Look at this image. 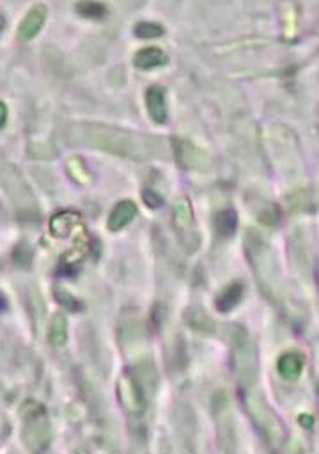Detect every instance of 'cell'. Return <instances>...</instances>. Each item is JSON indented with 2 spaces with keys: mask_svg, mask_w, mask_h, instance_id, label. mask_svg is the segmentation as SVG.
<instances>
[{
  "mask_svg": "<svg viewBox=\"0 0 319 454\" xmlns=\"http://www.w3.org/2000/svg\"><path fill=\"white\" fill-rule=\"evenodd\" d=\"M231 353H233V369L239 383L250 387L257 378V353L247 330L238 325L231 330Z\"/></svg>",
  "mask_w": 319,
  "mask_h": 454,
  "instance_id": "2",
  "label": "cell"
},
{
  "mask_svg": "<svg viewBox=\"0 0 319 454\" xmlns=\"http://www.w3.org/2000/svg\"><path fill=\"white\" fill-rule=\"evenodd\" d=\"M20 417L23 420L21 437L25 442L27 449L32 454H39L47 449L50 442V420L47 411L39 403L29 399L20 408Z\"/></svg>",
  "mask_w": 319,
  "mask_h": 454,
  "instance_id": "1",
  "label": "cell"
},
{
  "mask_svg": "<svg viewBox=\"0 0 319 454\" xmlns=\"http://www.w3.org/2000/svg\"><path fill=\"white\" fill-rule=\"evenodd\" d=\"M133 34L139 39H153L163 34V27L154 22H139L133 29Z\"/></svg>",
  "mask_w": 319,
  "mask_h": 454,
  "instance_id": "19",
  "label": "cell"
},
{
  "mask_svg": "<svg viewBox=\"0 0 319 454\" xmlns=\"http://www.w3.org/2000/svg\"><path fill=\"white\" fill-rule=\"evenodd\" d=\"M141 318L137 311H132L130 316L123 314L119 320V341L123 343H130V341H135L139 335H141Z\"/></svg>",
  "mask_w": 319,
  "mask_h": 454,
  "instance_id": "15",
  "label": "cell"
},
{
  "mask_svg": "<svg viewBox=\"0 0 319 454\" xmlns=\"http://www.w3.org/2000/svg\"><path fill=\"white\" fill-rule=\"evenodd\" d=\"M68 341V318L62 313H56L48 328V343L54 348H62Z\"/></svg>",
  "mask_w": 319,
  "mask_h": 454,
  "instance_id": "13",
  "label": "cell"
},
{
  "mask_svg": "<svg viewBox=\"0 0 319 454\" xmlns=\"http://www.w3.org/2000/svg\"><path fill=\"white\" fill-rule=\"evenodd\" d=\"M174 227L179 235V240L183 243L188 252L199 247V236H197L196 227H193V213H191L190 202L188 199L181 198L174 204Z\"/></svg>",
  "mask_w": 319,
  "mask_h": 454,
  "instance_id": "5",
  "label": "cell"
},
{
  "mask_svg": "<svg viewBox=\"0 0 319 454\" xmlns=\"http://www.w3.org/2000/svg\"><path fill=\"white\" fill-rule=\"evenodd\" d=\"M29 302H30V311H32V320H34L36 326H39L41 325L43 314H45V302H43L41 295H39L38 291L30 293Z\"/></svg>",
  "mask_w": 319,
  "mask_h": 454,
  "instance_id": "20",
  "label": "cell"
},
{
  "mask_svg": "<svg viewBox=\"0 0 319 454\" xmlns=\"http://www.w3.org/2000/svg\"><path fill=\"white\" fill-rule=\"evenodd\" d=\"M13 259L18 266H29L32 261V250H30L29 245L23 241V243H18V247L13 252Z\"/></svg>",
  "mask_w": 319,
  "mask_h": 454,
  "instance_id": "21",
  "label": "cell"
},
{
  "mask_svg": "<svg viewBox=\"0 0 319 454\" xmlns=\"http://www.w3.org/2000/svg\"><path fill=\"white\" fill-rule=\"evenodd\" d=\"M185 323L190 326L191 330H196L199 334H211L215 330V322H213L209 314L202 311L200 307L193 305L185 311Z\"/></svg>",
  "mask_w": 319,
  "mask_h": 454,
  "instance_id": "10",
  "label": "cell"
},
{
  "mask_svg": "<svg viewBox=\"0 0 319 454\" xmlns=\"http://www.w3.org/2000/svg\"><path fill=\"white\" fill-rule=\"evenodd\" d=\"M243 298V284L233 283L218 295L217 298V311L220 313H231L234 307H238V304Z\"/></svg>",
  "mask_w": 319,
  "mask_h": 454,
  "instance_id": "14",
  "label": "cell"
},
{
  "mask_svg": "<svg viewBox=\"0 0 319 454\" xmlns=\"http://www.w3.org/2000/svg\"><path fill=\"white\" fill-rule=\"evenodd\" d=\"M77 11L85 18H93V20H98L103 18L106 13L105 5L99 4V2H94V0H82L77 4Z\"/></svg>",
  "mask_w": 319,
  "mask_h": 454,
  "instance_id": "18",
  "label": "cell"
},
{
  "mask_svg": "<svg viewBox=\"0 0 319 454\" xmlns=\"http://www.w3.org/2000/svg\"><path fill=\"white\" fill-rule=\"evenodd\" d=\"M144 201L145 204H149L151 208H158V206L162 204V199L158 198L154 192H144Z\"/></svg>",
  "mask_w": 319,
  "mask_h": 454,
  "instance_id": "22",
  "label": "cell"
},
{
  "mask_svg": "<svg viewBox=\"0 0 319 454\" xmlns=\"http://www.w3.org/2000/svg\"><path fill=\"white\" fill-rule=\"evenodd\" d=\"M117 398L121 407L130 416H142L147 408L145 387L135 373H124L117 380Z\"/></svg>",
  "mask_w": 319,
  "mask_h": 454,
  "instance_id": "4",
  "label": "cell"
},
{
  "mask_svg": "<svg viewBox=\"0 0 319 454\" xmlns=\"http://www.w3.org/2000/svg\"><path fill=\"white\" fill-rule=\"evenodd\" d=\"M167 62V56L163 53V50L156 47H149L142 48L135 53L133 57V64L139 69H153L158 66H163Z\"/></svg>",
  "mask_w": 319,
  "mask_h": 454,
  "instance_id": "11",
  "label": "cell"
},
{
  "mask_svg": "<svg viewBox=\"0 0 319 454\" xmlns=\"http://www.w3.org/2000/svg\"><path fill=\"white\" fill-rule=\"evenodd\" d=\"M236 226H238V217H236L234 210H222L215 219L217 232L220 236H226V238L236 231Z\"/></svg>",
  "mask_w": 319,
  "mask_h": 454,
  "instance_id": "17",
  "label": "cell"
},
{
  "mask_svg": "<svg viewBox=\"0 0 319 454\" xmlns=\"http://www.w3.org/2000/svg\"><path fill=\"white\" fill-rule=\"evenodd\" d=\"M137 215V206L132 201H121L114 206V210L108 215V220H106V226L112 232L121 231L123 227H126L128 224L132 222L133 217Z\"/></svg>",
  "mask_w": 319,
  "mask_h": 454,
  "instance_id": "9",
  "label": "cell"
},
{
  "mask_svg": "<svg viewBox=\"0 0 319 454\" xmlns=\"http://www.w3.org/2000/svg\"><path fill=\"white\" fill-rule=\"evenodd\" d=\"M145 105H147L149 117L156 123L163 125L167 121V107H165V91L160 86H151L145 91Z\"/></svg>",
  "mask_w": 319,
  "mask_h": 454,
  "instance_id": "6",
  "label": "cell"
},
{
  "mask_svg": "<svg viewBox=\"0 0 319 454\" xmlns=\"http://www.w3.org/2000/svg\"><path fill=\"white\" fill-rule=\"evenodd\" d=\"M218 438H220L222 442V451H224V454L236 453V431H234V422L229 417L220 422Z\"/></svg>",
  "mask_w": 319,
  "mask_h": 454,
  "instance_id": "16",
  "label": "cell"
},
{
  "mask_svg": "<svg viewBox=\"0 0 319 454\" xmlns=\"http://www.w3.org/2000/svg\"><path fill=\"white\" fill-rule=\"evenodd\" d=\"M2 126H5V105L2 103Z\"/></svg>",
  "mask_w": 319,
  "mask_h": 454,
  "instance_id": "23",
  "label": "cell"
},
{
  "mask_svg": "<svg viewBox=\"0 0 319 454\" xmlns=\"http://www.w3.org/2000/svg\"><path fill=\"white\" fill-rule=\"evenodd\" d=\"M247 408L250 417L254 419L255 426L261 429V433L266 437V440L272 442L273 446H281L285 437L284 426H282V422L279 420V417L275 416V411L266 403V399L257 394L248 396Z\"/></svg>",
  "mask_w": 319,
  "mask_h": 454,
  "instance_id": "3",
  "label": "cell"
},
{
  "mask_svg": "<svg viewBox=\"0 0 319 454\" xmlns=\"http://www.w3.org/2000/svg\"><path fill=\"white\" fill-rule=\"evenodd\" d=\"M305 359L300 352H285L276 360V373L281 374L284 380H296L303 371Z\"/></svg>",
  "mask_w": 319,
  "mask_h": 454,
  "instance_id": "7",
  "label": "cell"
},
{
  "mask_svg": "<svg viewBox=\"0 0 319 454\" xmlns=\"http://www.w3.org/2000/svg\"><path fill=\"white\" fill-rule=\"evenodd\" d=\"M45 20H47V8H45V5H34V8L27 13V16L21 20V25L20 29H18V36H20L21 39L29 41V39L34 38L39 30H41Z\"/></svg>",
  "mask_w": 319,
  "mask_h": 454,
  "instance_id": "8",
  "label": "cell"
},
{
  "mask_svg": "<svg viewBox=\"0 0 319 454\" xmlns=\"http://www.w3.org/2000/svg\"><path fill=\"white\" fill-rule=\"evenodd\" d=\"M80 222V217L73 211H64V213H57L54 219L50 220V232L56 238H66L69 232L75 229Z\"/></svg>",
  "mask_w": 319,
  "mask_h": 454,
  "instance_id": "12",
  "label": "cell"
}]
</instances>
